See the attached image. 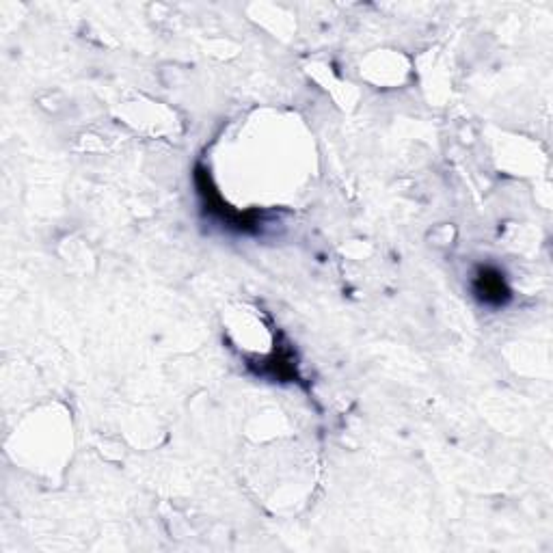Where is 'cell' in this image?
<instances>
[{
  "label": "cell",
  "instance_id": "2",
  "mask_svg": "<svg viewBox=\"0 0 553 553\" xmlns=\"http://www.w3.org/2000/svg\"><path fill=\"white\" fill-rule=\"evenodd\" d=\"M474 292L480 303L491 307H502L510 301V288L504 275L491 266H484L478 271L474 279Z\"/></svg>",
  "mask_w": 553,
  "mask_h": 553
},
{
  "label": "cell",
  "instance_id": "1",
  "mask_svg": "<svg viewBox=\"0 0 553 553\" xmlns=\"http://www.w3.org/2000/svg\"><path fill=\"white\" fill-rule=\"evenodd\" d=\"M195 182H197L201 199H204V206L212 214V217H217L219 221H223L229 227H236L238 232H251V229H255V225H258V223H255L251 212L242 214V212H236V210H229V206L223 204L221 195L217 193V188L212 186L210 175L204 167H197Z\"/></svg>",
  "mask_w": 553,
  "mask_h": 553
}]
</instances>
